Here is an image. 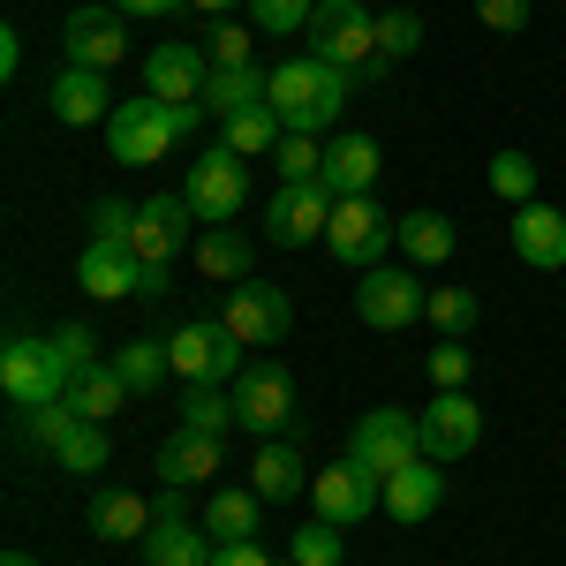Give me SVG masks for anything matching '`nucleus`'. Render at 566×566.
Here are the masks:
<instances>
[{
    "label": "nucleus",
    "mask_w": 566,
    "mask_h": 566,
    "mask_svg": "<svg viewBox=\"0 0 566 566\" xmlns=\"http://www.w3.org/2000/svg\"><path fill=\"white\" fill-rule=\"evenodd\" d=\"M348 91H355L348 69H333V61H317V53H287V61L272 69L264 106L287 122V136H317V129H333V122L348 114Z\"/></svg>",
    "instance_id": "obj_1"
},
{
    "label": "nucleus",
    "mask_w": 566,
    "mask_h": 566,
    "mask_svg": "<svg viewBox=\"0 0 566 566\" xmlns=\"http://www.w3.org/2000/svg\"><path fill=\"white\" fill-rule=\"evenodd\" d=\"M197 122H205V98H189V106H159V98L144 91V98H122V106L106 114V144H114L122 167H159L167 144H181Z\"/></svg>",
    "instance_id": "obj_2"
},
{
    "label": "nucleus",
    "mask_w": 566,
    "mask_h": 566,
    "mask_svg": "<svg viewBox=\"0 0 566 566\" xmlns=\"http://www.w3.org/2000/svg\"><path fill=\"white\" fill-rule=\"evenodd\" d=\"M310 53L317 61H333V69H348L355 84H378L386 76V61H378V15H370V0H317V15H310Z\"/></svg>",
    "instance_id": "obj_3"
},
{
    "label": "nucleus",
    "mask_w": 566,
    "mask_h": 566,
    "mask_svg": "<svg viewBox=\"0 0 566 566\" xmlns=\"http://www.w3.org/2000/svg\"><path fill=\"white\" fill-rule=\"evenodd\" d=\"M400 242V219L378 205V197H340L333 205V227H325V250L355 272H370V264H386V250Z\"/></svg>",
    "instance_id": "obj_4"
},
{
    "label": "nucleus",
    "mask_w": 566,
    "mask_h": 566,
    "mask_svg": "<svg viewBox=\"0 0 566 566\" xmlns=\"http://www.w3.org/2000/svg\"><path fill=\"white\" fill-rule=\"evenodd\" d=\"M167 348H175V378L181 386H227V378L250 370V363H242V340H234L219 317H189L181 333H167Z\"/></svg>",
    "instance_id": "obj_5"
},
{
    "label": "nucleus",
    "mask_w": 566,
    "mask_h": 566,
    "mask_svg": "<svg viewBox=\"0 0 566 566\" xmlns=\"http://www.w3.org/2000/svg\"><path fill=\"white\" fill-rule=\"evenodd\" d=\"M348 453L386 483V476H400L408 461H423V423H416L408 408H370V416L348 431Z\"/></svg>",
    "instance_id": "obj_6"
},
{
    "label": "nucleus",
    "mask_w": 566,
    "mask_h": 566,
    "mask_svg": "<svg viewBox=\"0 0 566 566\" xmlns=\"http://www.w3.org/2000/svg\"><path fill=\"white\" fill-rule=\"evenodd\" d=\"M205 234V219H197V205L181 197V189H159V197H144L136 205V227H129V250L144 264H175L189 242Z\"/></svg>",
    "instance_id": "obj_7"
},
{
    "label": "nucleus",
    "mask_w": 566,
    "mask_h": 566,
    "mask_svg": "<svg viewBox=\"0 0 566 566\" xmlns=\"http://www.w3.org/2000/svg\"><path fill=\"white\" fill-rule=\"evenodd\" d=\"M0 392L15 400V416L23 408H45V400H69V370H61V355H53V340H8L0 348Z\"/></svg>",
    "instance_id": "obj_8"
},
{
    "label": "nucleus",
    "mask_w": 566,
    "mask_h": 566,
    "mask_svg": "<svg viewBox=\"0 0 566 566\" xmlns=\"http://www.w3.org/2000/svg\"><path fill=\"white\" fill-rule=\"evenodd\" d=\"M423 310H431V287H416L400 264H370V272L355 280V317H363L370 333H408Z\"/></svg>",
    "instance_id": "obj_9"
},
{
    "label": "nucleus",
    "mask_w": 566,
    "mask_h": 566,
    "mask_svg": "<svg viewBox=\"0 0 566 566\" xmlns=\"http://www.w3.org/2000/svg\"><path fill=\"white\" fill-rule=\"evenodd\" d=\"M181 197L197 205V219L205 227H234V212L250 205V167H242V151H205L197 167H189V181H181Z\"/></svg>",
    "instance_id": "obj_10"
},
{
    "label": "nucleus",
    "mask_w": 566,
    "mask_h": 566,
    "mask_svg": "<svg viewBox=\"0 0 566 566\" xmlns=\"http://www.w3.org/2000/svg\"><path fill=\"white\" fill-rule=\"evenodd\" d=\"M333 189L325 181H280V197L264 205V234L280 242V250H303V242H325V227H333Z\"/></svg>",
    "instance_id": "obj_11"
},
{
    "label": "nucleus",
    "mask_w": 566,
    "mask_h": 566,
    "mask_svg": "<svg viewBox=\"0 0 566 566\" xmlns=\"http://www.w3.org/2000/svg\"><path fill=\"white\" fill-rule=\"evenodd\" d=\"M144 566H212V528L189 522L181 491L167 483L159 506H151V528H144Z\"/></svg>",
    "instance_id": "obj_12"
},
{
    "label": "nucleus",
    "mask_w": 566,
    "mask_h": 566,
    "mask_svg": "<svg viewBox=\"0 0 566 566\" xmlns=\"http://www.w3.org/2000/svg\"><path fill=\"white\" fill-rule=\"evenodd\" d=\"M212 84V45L197 39H167L144 53V91L159 98V106H189V98H205Z\"/></svg>",
    "instance_id": "obj_13"
},
{
    "label": "nucleus",
    "mask_w": 566,
    "mask_h": 566,
    "mask_svg": "<svg viewBox=\"0 0 566 566\" xmlns=\"http://www.w3.org/2000/svg\"><path fill=\"white\" fill-rule=\"evenodd\" d=\"M234 423L258 438H280L295 423V378L280 370V363H250L242 378H234Z\"/></svg>",
    "instance_id": "obj_14"
},
{
    "label": "nucleus",
    "mask_w": 566,
    "mask_h": 566,
    "mask_svg": "<svg viewBox=\"0 0 566 566\" xmlns=\"http://www.w3.org/2000/svg\"><path fill=\"white\" fill-rule=\"evenodd\" d=\"M242 348H280L287 340V325H295V303H287V287H264V280H242L234 295H227V317H219Z\"/></svg>",
    "instance_id": "obj_15"
},
{
    "label": "nucleus",
    "mask_w": 566,
    "mask_h": 566,
    "mask_svg": "<svg viewBox=\"0 0 566 566\" xmlns=\"http://www.w3.org/2000/svg\"><path fill=\"white\" fill-rule=\"evenodd\" d=\"M310 499H317V522H333V528H355L370 506H386V483L370 476L363 461H333V469H317L310 476Z\"/></svg>",
    "instance_id": "obj_16"
},
{
    "label": "nucleus",
    "mask_w": 566,
    "mask_h": 566,
    "mask_svg": "<svg viewBox=\"0 0 566 566\" xmlns=\"http://www.w3.org/2000/svg\"><path fill=\"white\" fill-rule=\"evenodd\" d=\"M129 15L114 8V0H91V8H76L69 23H61V45H69V69H114L122 53H129V31H122Z\"/></svg>",
    "instance_id": "obj_17"
},
{
    "label": "nucleus",
    "mask_w": 566,
    "mask_h": 566,
    "mask_svg": "<svg viewBox=\"0 0 566 566\" xmlns=\"http://www.w3.org/2000/svg\"><path fill=\"white\" fill-rule=\"evenodd\" d=\"M416 423H423V453H431V461H469L476 438H483V408L469 392H438Z\"/></svg>",
    "instance_id": "obj_18"
},
{
    "label": "nucleus",
    "mask_w": 566,
    "mask_h": 566,
    "mask_svg": "<svg viewBox=\"0 0 566 566\" xmlns=\"http://www.w3.org/2000/svg\"><path fill=\"white\" fill-rule=\"evenodd\" d=\"M136 280H144V258H136L129 242H91L84 258H76V287H84L91 303H122V295H136Z\"/></svg>",
    "instance_id": "obj_19"
},
{
    "label": "nucleus",
    "mask_w": 566,
    "mask_h": 566,
    "mask_svg": "<svg viewBox=\"0 0 566 566\" xmlns=\"http://www.w3.org/2000/svg\"><path fill=\"white\" fill-rule=\"evenodd\" d=\"M514 258L536 272H566V212L559 205H514Z\"/></svg>",
    "instance_id": "obj_20"
},
{
    "label": "nucleus",
    "mask_w": 566,
    "mask_h": 566,
    "mask_svg": "<svg viewBox=\"0 0 566 566\" xmlns=\"http://www.w3.org/2000/svg\"><path fill=\"white\" fill-rule=\"evenodd\" d=\"M438 506H446V469H438L431 453H423V461H408L400 476H386V514H392L400 528L431 522Z\"/></svg>",
    "instance_id": "obj_21"
},
{
    "label": "nucleus",
    "mask_w": 566,
    "mask_h": 566,
    "mask_svg": "<svg viewBox=\"0 0 566 566\" xmlns=\"http://www.w3.org/2000/svg\"><path fill=\"white\" fill-rule=\"evenodd\" d=\"M45 106H53V122L91 129V122H106L122 98L106 91V76H98V69H61V76H53V91H45Z\"/></svg>",
    "instance_id": "obj_22"
},
{
    "label": "nucleus",
    "mask_w": 566,
    "mask_h": 566,
    "mask_svg": "<svg viewBox=\"0 0 566 566\" xmlns=\"http://www.w3.org/2000/svg\"><path fill=\"white\" fill-rule=\"evenodd\" d=\"M378 136H363V129H348V136H333V151H325V189L333 197H370L378 189Z\"/></svg>",
    "instance_id": "obj_23"
},
{
    "label": "nucleus",
    "mask_w": 566,
    "mask_h": 566,
    "mask_svg": "<svg viewBox=\"0 0 566 566\" xmlns=\"http://www.w3.org/2000/svg\"><path fill=\"white\" fill-rule=\"evenodd\" d=\"M212 469H219V438H205V431H167L159 438V483H175V491H189V483H212Z\"/></svg>",
    "instance_id": "obj_24"
},
{
    "label": "nucleus",
    "mask_w": 566,
    "mask_h": 566,
    "mask_svg": "<svg viewBox=\"0 0 566 566\" xmlns=\"http://www.w3.org/2000/svg\"><path fill=\"white\" fill-rule=\"evenodd\" d=\"M91 528H98L106 544H144V528H151V499H136L129 483H106V491L91 499Z\"/></svg>",
    "instance_id": "obj_25"
},
{
    "label": "nucleus",
    "mask_w": 566,
    "mask_h": 566,
    "mask_svg": "<svg viewBox=\"0 0 566 566\" xmlns=\"http://www.w3.org/2000/svg\"><path fill=\"white\" fill-rule=\"evenodd\" d=\"M258 514H264V499L250 483H219L212 506H205V528H212V544H242V536H258Z\"/></svg>",
    "instance_id": "obj_26"
},
{
    "label": "nucleus",
    "mask_w": 566,
    "mask_h": 566,
    "mask_svg": "<svg viewBox=\"0 0 566 566\" xmlns=\"http://www.w3.org/2000/svg\"><path fill=\"white\" fill-rule=\"evenodd\" d=\"M303 483H310V461L295 453V446L264 438V446H258V461H250V491H258V499H295Z\"/></svg>",
    "instance_id": "obj_27"
},
{
    "label": "nucleus",
    "mask_w": 566,
    "mask_h": 566,
    "mask_svg": "<svg viewBox=\"0 0 566 566\" xmlns=\"http://www.w3.org/2000/svg\"><path fill=\"white\" fill-rule=\"evenodd\" d=\"M175 423H181V431H205V438L242 431V423H234V392H227V386H181Z\"/></svg>",
    "instance_id": "obj_28"
},
{
    "label": "nucleus",
    "mask_w": 566,
    "mask_h": 566,
    "mask_svg": "<svg viewBox=\"0 0 566 566\" xmlns=\"http://www.w3.org/2000/svg\"><path fill=\"white\" fill-rule=\"evenodd\" d=\"M197 264H205V280H250L258 242L234 234V227H205V234H197Z\"/></svg>",
    "instance_id": "obj_29"
},
{
    "label": "nucleus",
    "mask_w": 566,
    "mask_h": 566,
    "mask_svg": "<svg viewBox=\"0 0 566 566\" xmlns=\"http://www.w3.org/2000/svg\"><path fill=\"white\" fill-rule=\"evenodd\" d=\"M69 400H76V416H84V423H114L136 392L122 386V370H114V363H98V370H84V378L69 386Z\"/></svg>",
    "instance_id": "obj_30"
},
{
    "label": "nucleus",
    "mask_w": 566,
    "mask_h": 566,
    "mask_svg": "<svg viewBox=\"0 0 566 566\" xmlns=\"http://www.w3.org/2000/svg\"><path fill=\"white\" fill-rule=\"evenodd\" d=\"M400 250H408V264H446L461 250V227L446 212H408L400 219Z\"/></svg>",
    "instance_id": "obj_31"
},
{
    "label": "nucleus",
    "mask_w": 566,
    "mask_h": 566,
    "mask_svg": "<svg viewBox=\"0 0 566 566\" xmlns=\"http://www.w3.org/2000/svg\"><path fill=\"white\" fill-rule=\"evenodd\" d=\"M114 370H122V386L144 400V392L167 386V370H175V348H167V340H122V348H114Z\"/></svg>",
    "instance_id": "obj_32"
},
{
    "label": "nucleus",
    "mask_w": 566,
    "mask_h": 566,
    "mask_svg": "<svg viewBox=\"0 0 566 566\" xmlns=\"http://www.w3.org/2000/svg\"><path fill=\"white\" fill-rule=\"evenodd\" d=\"M264 91H272V69H212V84H205V114H242V106H264Z\"/></svg>",
    "instance_id": "obj_33"
},
{
    "label": "nucleus",
    "mask_w": 566,
    "mask_h": 566,
    "mask_svg": "<svg viewBox=\"0 0 566 566\" xmlns=\"http://www.w3.org/2000/svg\"><path fill=\"white\" fill-rule=\"evenodd\" d=\"M280 136H287V122H280L272 106H242V114H227V122H219V144H227V151H242V159L280 151Z\"/></svg>",
    "instance_id": "obj_34"
},
{
    "label": "nucleus",
    "mask_w": 566,
    "mask_h": 566,
    "mask_svg": "<svg viewBox=\"0 0 566 566\" xmlns=\"http://www.w3.org/2000/svg\"><path fill=\"white\" fill-rule=\"evenodd\" d=\"M53 461H61L69 476H98V469L114 461V438H106V423H76V431H69V446H61Z\"/></svg>",
    "instance_id": "obj_35"
},
{
    "label": "nucleus",
    "mask_w": 566,
    "mask_h": 566,
    "mask_svg": "<svg viewBox=\"0 0 566 566\" xmlns=\"http://www.w3.org/2000/svg\"><path fill=\"white\" fill-rule=\"evenodd\" d=\"M438 325V340H469V325L483 317V303L469 295V287H431V310H423Z\"/></svg>",
    "instance_id": "obj_36"
},
{
    "label": "nucleus",
    "mask_w": 566,
    "mask_h": 566,
    "mask_svg": "<svg viewBox=\"0 0 566 566\" xmlns=\"http://www.w3.org/2000/svg\"><path fill=\"white\" fill-rule=\"evenodd\" d=\"M76 423H84V416H76V400H45V408H23V438H31V446H45V453H61Z\"/></svg>",
    "instance_id": "obj_37"
},
{
    "label": "nucleus",
    "mask_w": 566,
    "mask_h": 566,
    "mask_svg": "<svg viewBox=\"0 0 566 566\" xmlns=\"http://www.w3.org/2000/svg\"><path fill=\"white\" fill-rule=\"evenodd\" d=\"M483 175H491V189H499L506 205H536V159H528V151H491Z\"/></svg>",
    "instance_id": "obj_38"
},
{
    "label": "nucleus",
    "mask_w": 566,
    "mask_h": 566,
    "mask_svg": "<svg viewBox=\"0 0 566 566\" xmlns=\"http://www.w3.org/2000/svg\"><path fill=\"white\" fill-rule=\"evenodd\" d=\"M416 45H423V15H416V8H386V15H378V61H408V53H416Z\"/></svg>",
    "instance_id": "obj_39"
},
{
    "label": "nucleus",
    "mask_w": 566,
    "mask_h": 566,
    "mask_svg": "<svg viewBox=\"0 0 566 566\" xmlns=\"http://www.w3.org/2000/svg\"><path fill=\"white\" fill-rule=\"evenodd\" d=\"M310 15H317V0H250V23L264 39H295V31H310Z\"/></svg>",
    "instance_id": "obj_40"
},
{
    "label": "nucleus",
    "mask_w": 566,
    "mask_h": 566,
    "mask_svg": "<svg viewBox=\"0 0 566 566\" xmlns=\"http://www.w3.org/2000/svg\"><path fill=\"white\" fill-rule=\"evenodd\" d=\"M280 181H325V151H317V136H280Z\"/></svg>",
    "instance_id": "obj_41"
},
{
    "label": "nucleus",
    "mask_w": 566,
    "mask_h": 566,
    "mask_svg": "<svg viewBox=\"0 0 566 566\" xmlns=\"http://www.w3.org/2000/svg\"><path fill=\"white\" fill-rule=\"evenodd\" d=\"M53 355H61L69 386H76L84 370H98V333H91V325H61V333H53Z\"/></svg>",
    "instance_id": "obj_42"
},
{
    "label": "nucleus",
    "mask_w": 566,
    "mask_h": 566,
    "mask_svg": "<svg viewBox=\"0 0 566 566\" xmlns=\"http://www.w3.org/2000/svg\"><path fill=\"white\" fill-rule=\"evenodd\" d=\"M287 559H295V566H340V528H333V522H310V528H295Z\"/></svg>",
    "instance_id": "obj_43"
},
{
    "label": "nucleus",
    "mask_w": 566,
    "mask_h": 566,
    "mask_svg": "<svg viewBox=\"0 0 566 566\" xmlns=\"http://www.w3.org/2000/svg\"><path fill=\"white\" fill-rule=\"evenodd\" d=\"M431 378H438V392L469 386V340H438L431 348Z\"/></svg>",
    "instance_id": "obj_44"
},
{
    "label": "nucleus",
    "mask_w": 566,
    "mask_h": 566,
    "mask_svg": "<svg viewBox=\"0 0 566 566\" xmlns=\"http://www.w3.org/2000/svg\"><path fill=\"white\" fill-rule=\"evenodd\" d=\"M205 45H212V69H258V45L234 23H219V39H205Z\"/></svg>",
    "instance_id": "obj_45"
},
{
    "label": "nucleus",
    "mask_w": 566,
    "mask_h": 566,
    "mask_svg": "<svg viewBox=\"0 0 566 566\" xmlns=\"http://www.w3.org/2000/svg\"><path fill=\"white\" fill-rule=\"evenodd\" d=\"M91 227H98V242H129L136 205H122V197H98V205H91Z\"/></svg>",
    "instance_id": "obj_46"
},
{
    "label": "nucleus",
    "mask_w": 566,
    "mask_h": 566,
    "mask_svg": "<svg viewBox=\"0 0 566 566\" xmlns=\"http://www.w3.org/2000/svg\"><path fill=\"white\" fill-rule=\"evenodd\" d=\"M476 15L491 23V31H506V39L528 31V0H476Z\"/></svg>",
    "instance_id": "obj_47"
},
{
    "label": "nucleus",
    "mask_w": 566,
    "mask_h": 566,
    "mask_svg": "<svg viewBox=\"0 0 566 566\" xmlns=\"http://www.w3.org/2000/svg\"><path fill=\"white\" fill-rule=\"evenodd\" d=\"M212 566H272V559H264L258 536H242V544H212Z\"/></svg>",
    "instance_id": "obj_48"
},
{
    "label": "nucleus",
    "mask_w": 566,
    "mask_h": 566,
    "mask_svg": "<svg viewBox=\"0 0 566 566\" xmlns=\"http://www.w3.org/2000/svg\"><path fill=\"white\" fill-rule=\"evenodd\" d=\"M167 272H175V264H144V280H136V303H159V295H167Z\"/></svg>",
    "instance_id": "obj_49"
},
{
    "label": "nucleus",
    "mask_w": 566,
    "mask_h": 566,
    "mask_svg": "<svg viewBox=\"0 0 566 566\" xmlns=\"http://www.w3.org/2000/svg\"><path fill=\"white\" fill-rule=\"evenodd\" d=\"M122 15H175V8H189V0H114Z\"/></svg>",
    "instance_id": "obj_50"
},
{
    "label": "nucleus",
    "mask_w": 566,
    "mask_h": 566,
    "mask_svg": "<svg viewBox=\"0 0 566 566\" xmlns=\"http://www.w3.org/2000/svg\"><path fill=\"white\" fill-rule=\"evenodd\" d=\"M15 69H23V39H15V31H0V76H15Z\"/></svg>",
    "instance_id": "obj_51"
},
{
    "label": "nucleus",
    "mask_w": 566,
    "mask_h": 566,
    "mask_svg": "<svg viewBox=\"0 0 566 566\" xmlns=\"http://www.w3.org/2000/svg\"><path fill=\"white\" fill-rule=\"evenodd\" d=\"M189 8H205V15H227V8H250V0H189Z\"/></svg>",
    "instance_id": "obj_52"
},
{
    "label": "nucleus",
    "mask_w": 566,
    "mask_h": 566,
    "mask_svg": "<svg viewBox=\"0 0 566 566\" xmlns=\"http://www.w3.org/2000/svg\"><path fill=\"white\" fill-rule=\"evenodd\" d=\"M0 566H39V559H31V552H8V559H0Z\"/></svg>",
    "instance_id": "obj_53"
},
{
    "label": "nucleus",
    "mask_w": 566,
    "mask_h": 566,
    "mask_svg": "<svg viewBox=\"0 0 566 566\" xmlns=\"http://www.w3.org/2000/svg\"><path fill=\"white\" fill-rule=\"evenodd\" d=\"M287 566H295V559H287Z\"/></svg>",
    "instance_id": "obj_54"
}]
</instances>
